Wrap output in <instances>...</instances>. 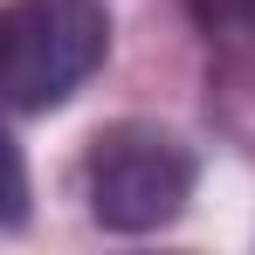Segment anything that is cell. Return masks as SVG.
<instances>
[{"mask_svg": "<svg viewBox=\"0 0 255 255\" xmlns=\"http://www.w3.org/2000/svg\"><path fill=\"white\" fill-rule=\"evenodd\" d=\"M28 221V166H21V145L0 131V228H21Z\"/></svg>", "mask_w": 255, "mask_h": 255, "instance_id": "3", "label": "cell"}, {"mask_svg": "<svg viewBox=\"0 0 255 255\" xmlns=\"http://www.w3.org/2000/svg\"><path fill=\"white\" fill-rule=\"evenodd\" d=\"M83 200L118 235L166 228L193 200V152L159 125H111L83 159Z\"/></svg>", "mask_w": 255, "mask_h": 255, "instance_id": "2", "label": "cell"}, {"mask_svg": "<svg viewBox=\"0 0 255 255\" xmlns=\"http://www.w3.org/2000/svg\"><path fill=\"white\" fill-rule=\"evenodd\" d=\"M111 48L104 0H0V111H55Z\"/></svg>", "mask_w": 255, "mask_h": 255, "instance_id": "1", "label": "cell"}]
</instances>
